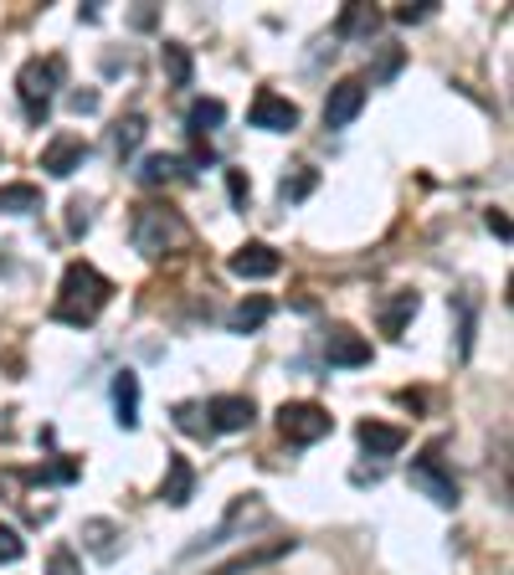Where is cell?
<instances>
[{"instance_id":"cell-29","label":"cell","mask_w":514,"mask_h":575,"mask_svg":"<svg viewBox=\"0 0 514 575\" xmlns=\"http://www.w3.org/2000/svg\"><path fill=\"white\" fill-rule=\"evenodd\" d=\"M47 575H82L78 555H72L68 545H57V549H52V565H47Z\"/></svg>"},{"instance_id":"cell-21","label":"cell","mask_w":514,"mask_h":575,"mask_svg":"<svg viewBox=\"0 0 514 575\" xmlns=\"http://www.w3.org/2000/svg\"><path fill=\"white\" fill-rule=\"evenodd\" d=\"M0 211H6V216L41 211V190L37 186H0Z\"/></svg>"},{"instance_id":"cell-31","label":"cell","mask_w":514,"mask_h":575,"mask_svg":"<svg viewBox=\"0 0 514 575\" xmlns=\"http://www.w3.org/2000/svg\"><path fill=\"white\" fill-rule=\"evenodd\" d=\"M72 113H98V93H72Z\"/></svg>"},{"instance_id":"cell-13","label":"cell","mask_w":514,"mask_h":575,"mask_svg":"<svg viewBox=\"0 0 514 575\" xmlns=\"http://www.w3.org/2000/svg\"><path fill=\"white\" fill-rule=\"evenodd\" d=\"M119 539H123V529L113 519H88L82 524V549L93 555V561H119Z\"/></svg>"},{"instance_id":"cell-8","label":"cell","mask_w":514,"mask_h":575,"mask_svg":"<svg viewBox=\"0 0 514 575\" xmlns=\"http://www.w3.org/2000/svg\"><path fill=\"white\" fill-rule=\"evenodd\" d=\"M247 119H253V129L288 135V129H298V108L288 103V98H278V93H268V88H263V93L253 98V113H247Z\"/></svg>"},{"instance_id":"cell-5","label":"cell","mask_w":514,"mask_h":575,"mask_svg":"<svg viewBox=\"0 0 514 575\" xmlns=\"http://www.w3.org/2000/svg\"><path fill=\"white\" fill-rule=\"evenodd\" d=\"M243 524H268V504H263V494H243V498H237V504L227 508V519H221L217 529H211V535H201V539H196V545H190L186 555H201V549H211V545H227V539L237 535Z\"/></svg>"},{"instance_id":"cell-4","label":"cell","mask_w":514,"mask_h":575,"mask_svg":"<svg viewBox=\"0 0 514 575\" xmlns=\"http://www.w3.org/2000/svg\"><path fill=\"white\" fill-rule=\"evenodd\" d=\"M278 432H284L294 447H314L319 437L335 432V416H329L325 406H314V401H288L284 412H278Z\"/></svg>"},{"instance_id":"cell-30","label":"cell","mask_w":514,"mask_h":575,"mask_svg":"<svg viewBox=\"0 0 514 575\" xmlns=\"http://www.w3.org/2000/svg\"><path fill=\"white\" fill-rule=\"evenodd\" d=\"M68 231H72V237H82V231H88V227H93V216H88V201H72L68 206Z\"/></svg>"},{"instance_id":"cell-25","label":"cell","mask_w":514,"mask_h":575,"mask_svg":"<svg viewBox=\"0 0 514 575\" xmlns=\"http://www.w3.org/2000/svg\"><path fill=\"white\" fill-rule=\"evenodd\" d=\"M145 135H149V123L139 119V113H129V119H119V129H113V149H119V155H135V149L145 145Z\"/></svg>"},{"instance_id":"cell-27","label":"cell","mask_w":514,"mask_h":575,"mask_svg":"<svg viewBox=\"0 0 514 575\" xmlns=\"http://www.w3.org/2000/svg\"><path fill=\"white\" fill-rule=\"evenodd\" d=\"M21 555H27V539L16 535L11 524H0V565H16Z\"/></svg>"},{"instance_id":"cell-28","label":"cell","mask_w":514,"mask_h":575,"mask_svg":"<svg viewBox=\"0 0 514 575\" xmlns=\"http://www.w3.org/2000/svg\"><path fill=\"white\" fill-rule=\"evenodd\" d=\"M176 427L186 432V437H201V432H206V422H201V406H196V401L176 406Z\"/></svg>"},{"instance_id":"cell-3","label":"cell","mask_w":514,"mask_h":575,"mask_svg":"<svg viewBox=\"0 0 514 575\" xmlns=\"http://www.w3.org/2000/svg\"><path fill=\"white\" fill-rule=\"evenodd\" d=\"M57 82H62V57H31L27 68L16 72V93H21V103H27L31 119H47V108H52V93H57Z\"/></svg>"},{"instance_id":"cell-11","label":"cell","mask_w":514,"mask_h":575,"mask_svg":"<svg viewBox=\"0 0 514 575\" xmlns=\"http://www.w3.org/2000/svg\"><path fill=\"white\" fill-rule=\"evenodd\" d=\"M278 268H284V257L273 252L268 241H247V247L231 252V272H237V278H273Z\"/></svg>"},{"instance_id":"cell-34","label":"cell","mask_w":514,"mask_h":575,"mask_svg":"<svg viewBox=\"0 0 514 575\" xmlns=\"http://www.w3.org/2000/svg\"><path fill=\"white\" fill-rule=\"evenodd\" d=\"M488 231H500V237H510V216H504V211H488Z\"/></svg>"},{"instance_id":"cell-23","label":"cell","mask_w":514,"mask_h":575,"mask_svg":"<svg viewBox=\"0 0 514 575\" xmlns=\"http://www.w3.org/2000/svg\"><path fill=\"white\" fill-rule=\"evenodd\" d=\"M160 62H165V72H170V82H176V88H190V52L180 47V41H165Z\"/></svg>"},{"instance_id":"cell-26","label":"cell","mask_w":514,"mask_h":575,"mask_svg":"<svg viewBox=\"0 0 514 575\" xmlns=\"http://www.w3.org/2000/svg\"><path fill=\"white\" fill-rule=\"evenodd\" d=\"M314 186H319V175H314V170H298V175H284L278 196H284V201H304V196H309Z\"/></svg>"},{"instance_id":"cell-14","label":"cell","mask_w":514,"mask_h":575,"mask_svg":"<svg viewBox=\"0 0 514 575\" xmlns=\"http://www.w3.org/2000/svg\"><path fill=\"white\" fill-rule=\"evenodd\" d=\"M190 494H196V468H190L186 457H170L165 463V483H160V498L170 508H186Z\"/></svg>"},{"instance_id":"cell-19","label":"cell","mask_w":514,"mask_h":575,"mask_svg":"<svg viewBox=\"0 0 514 575\" xmlns=\"http://www.w3.org/2000/svg\"><path fill=\"white\" fill-rule=\"evenodd\" d=\"M268 314H273L268 298H243V304L227 314V329H231V335H253L257 324H268Z\"/></svg>"},{"instance_id":"cell-6","label":"cell","mask_w":514,"mask_h":575,"mask_svg":"<svg viewBox=\"0 0 514 575\" xmlns=\"http://www.w3.org/2000/svg\"><path fill=\"white\" fill-rule=\"evenodd\" d=\"M406 478H412V488H417L422 498H433L437 508H458V483H453V473H443L437 453H422Z\"/></svg>"},{"instance_id":"cell-15","label":"cell","mask_w":514,"mask_h":575,"mask_svg":"<svg viewBox=\"0 0 514 575\" xmlns=\"http://www.w3.org/2000/svg\"><path fill=\"white\" fill-rule=\"evenodd\" d=\"M325 355H329V365H366L370 360V345L355 335V329L335 324V329H329V339H325Z\"/></svg>"},{"instance_id":"cell-17","label":"cell","mask_w":514,"mask_h":575,"mask_svg":"<svg viewBox=\"0 0 514 575\" xmlns=\"http://www.w3.org/2000/svg\"><path fill=\"white\" fill-rule=\"evenodd\" d=\"M113 412H119V427L123 432L139 427V375L135 370L113 375Z\"/></svg>"},{"instance_id":"cell-2","label":"cell","mask_w":514,"mask_h":575,"mask_svg":"<svg viewBox=\"0 0 514 575\" xmlns=\"http://www.w3.org/2000/svg\"><path fill=\"white\" fill-rule=\"evenodd\" d=\"M129 237H135V252L149 257V262L176 257V252H186V247H190L186 216L170 211V206H155V201H145L135 211V227H129Z\"/></svg>"},{"instance_id":"cell-32","label":"cell","mask_w":514,"mask_h":575,"mask_svg":"<svg viewBox=\"0 0 514 575\" xmlns=\"http://www.w3.org/2000/svg\"><path fill=\"white\" fill-rule=\"evenodd\" d=\"M422 16H433V0H427V6H402L396 21H422Z\"/></svg>"},{"instance_id":"cell-22","label":"cell","mask_w":514,"mask_h":575,"mask_svg":"<svg viewBox=\"0 0 514 575\" xmlns=\"http://www.w3.org/2000/svg\"><path fill=\"white\" fill-rule=\"evenodd\" d=\"M139 180H145V186H170V180H180V160L176 155H145Z\"/></svg>"},{"instance_id":"cell-18","label":"cell","mask_w":514,"mask_h":575,"mask_svg":"<svg viewBox=\"0 0 514 575\" xmlns=\"http://www.w3.org/2000/svg\"><path fill=\"white\" fill-rule=\"evenodd\" d=\"M417 304H422V298L412 294V288H402L396 298H386V304H380V335L402 339V329H406V319L417 314Z\"/></svg>"},{"instance_id":"cell-33","label":"cell","mask_w":514,"mask_h":575,"mask_svg":"<svg viewBox=\"0 0 514 575\" xmlns=\"http://www.w3.org/2000/svg\"><path fill=\"white\" fill-rule=\"evenodd\" d=\"M227 186H231V201H247V180H243V175H237V170L227 175Z\"/></svg>"},{"instance_id":"cell-20","label":"cell","mask_w":514,"mask_h":575,"mask_svg":"<svg viewBox=\"0 0 514 575\" xmlns=\"http://www.w3.org/2000/svg\"><path fill=\"white\" fill-rule=\"evenodd\" d=\"M227 119V103H221V98H196V103H190V135L201 139V135H211V129H217V123Z\"/></svg>"},{"instance_id":"cell-12","label":"cell","mask_w":514,"mask_h":575,"mask_svg":"<svg viewBox=\"0 0 514 575\" xmlns=\"http://www.w3.org/2000/svg\"><path fill=\"white\" fill-rule=\"evenodd\" d=\"M288 549H294V539H263V545H253V549H243V555H231V561H221L211 575H247V571H257V565L284 561Z\"/></svg>"},{"instance_id":"cell-16","label":"cell","mask_w":514,"mask_h":575,"mask_svg":"<svg viewBox=\"0 0 514 575\" xmlns=\"http://www.w3.org/2000/svg\"><path fill=\"white\" fill-rule=\"evenodd\" d=\"M355 437H360V447H366L370 457H396L406 447V432L402 427H386V422H360Z\"/></svg>"},{"instance_id":"cell-10","label":"cell","mask_w":514,"mask_h":575,"mask_svg":"<svg viewBox=\"0 0 514 575\" xmlns=\"http://www.w3.org/2000/svg\"><path fill=\"white\" fill-rule=\"evenodd\" d=\"M206 416H211V422H206L211 432H247L257 412H253V401H247V396H211Z\"/></svg>"},{"instance_id":"cell-24","label":"cell","mask_w":514,"mask_h":575,"mask_svg":"<svg viewBox=\"0 0 514 575\" xmlns=\"http://www.w3.org/2000/svg\"><path fill=\"white\" fill-rule=\"evenodd\" d=\"M453 304H458V314H463L458 349L468 355V349H474V324H478V294H474V288H463V294H453Z\"/></svg>"},{"instance_id":"cell-7","label":"cell","mask_w":514,"mask_h":575,"mask_svg":"<svg viewBox=\"0 0 514 575\" xmlns=\"http://www.w3.org/2000/svg\"><path fill=\"white\" fill-rule=\"evenodd\" d=\"M366 108V78H339L325 98V129H345Z\"/></svg>"},{"instance_id":"cell-1","label":"cell","mask_w":514,"mask_h":575,"mask_svg":"<svg viewBox=\"0 0 514 575\" xmlns=\"http://www.w3.org/2000/svg\"><path fill=\"white\" fill-rule=\"evenodd\" d=\"M113 298V282L93 268V262H68L62 272V288H57V304H52V319L62 324H93Z\"/></svg>"},{"instance_id":"cell-9","label":"cell","mask_w":514,"mask_h":575,"mask_svg":"<svg viewBox=\"0 0 514 575\" xmlns=\"http://www.w3.org/2000/svg\"><path fill=\"white\" fill-rule=\"evenodd\" d=\"M82 160H88V145H82L78 135H57L52 145L41 149V170L57 175V180H68L72 170H82Z\"/></svg>"}]
</instances>
